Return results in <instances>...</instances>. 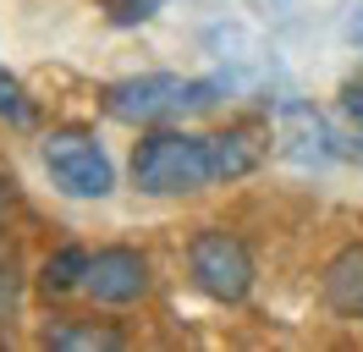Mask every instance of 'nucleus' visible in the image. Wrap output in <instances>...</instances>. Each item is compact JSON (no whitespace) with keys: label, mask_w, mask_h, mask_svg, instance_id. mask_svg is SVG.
Instances as JSON below:
<instances>
[{"label":"nucleus","mask_w":363,"mask_h":352,"mask_svg":"<svg viewBox=\"0 0 363 352\" xmlns=\"http://www.w3.org/2000/svg\"><path fill=\"white\" fill-rule=\"evenodd\" d=\"M94 303H111V308H127L138 303L143 292H149V259L127 248V242H116V248H99L89 259V281H83Z\"/></svg>","instance_id":"5"},{"label":"nucleus","mask_w":363,"mask_h":352,"mask_svg":"<svg viewBox=\"0 0 363 352\" xmlns=\"http://www.w3.org/2000/svg\"><path fill=\"white\" fill-rule=\"evenodd\" d=\"M215 171H209V149L204 138L177 127H149L133 143V187L149 198H187L204 193Z\"/></svg>","instance_id":"1"},{"label":"nucleus","mask_w":363,"mask_h":352,"mask_svg":"<svg viewBox=\"0 0 363 352\" xmlns=\"http://www.w3.org/2000/svg\"><path fill=\"white\" fill-rule=\"evenodd\" d=\"M45 347H55V352H89V347L116 352V347H127V336H121V330H105V325H50Z\"/></svg>","instance_id":"9"},{"label":"nucleus","mask_w":363,"mask_h":352,"mask_svg":"<svg viewBox=\"0 0 363 352\" xmlns=\"http://www.w3.org/2000/svg\"><path fill=\"white\" fill-rule=\"evenodd\" d=\"M0 116L17 121V127H28V116H33L28 99H23V88H17V77H6V72H0Z\"/></svg>","instance_id":"11"},{"label":"nucleus","mask_w":363,"mask_h":352,"mask_svg":"<svg viewBox=\"0 0 363 352\" xmlns=\"http://www.w3.org/2000/svg\"><path fill=\"white\" fill-rule=\"evenodd\" d=\"M99 105L111 121L121 127H155L160 116H171L177 105H187V83L177 72H138V77H121L99 94Z\"/></svg>","instance_id":"4"},{"label":"nucleus","mask_w":363,"mask_h":352,"mask_svg":"<svg viewBox=\"0 0 363 352\" xmlns=\"http://www.w3.org/2000/svg\"><path fill=\"white\" fill-rule=\"evenodd\" d=\"M347 39H358V44H363V0H358V11L347 17Z\"/></svg>","instance_id":"15"},{"label":"nucleus","mask_w":363,"mask_h":352,"mask_svg":"<svg viewBox=\"0 0 363 352\" xmlns=\"http://www.w3.org/2000/svg\"><path fill=\"white\" fill-rule=\"evenodd\" d=\"M204 149H209V171H215V182H237V176H248L253 165L264 160V149L253 143V132H248V127L209 132Z\"/></svg>","instance_id":"7"},{"label":"nucleus","mask_w":363,"mask_h":352,"mask_svg":"<svg viewBox=\"0 0 363 352\" xmlns=\"http://www.w3.org/2000/svg\"><path fill=\"white\" fill-rule=\"evenodd\" d=\"M319 292H325V303L336 308V314L363 319V242L341 248L336 259L325 264V281H319Z\"/></svg>","instance_id":"6"},{"label":"nucleus","mask_w":363,"mask_h":352,"mask_svg":"<svg viewBox=\"0 0 363 352\" xmlns=\"http://www.w3.org/2000/svg\"><path fill=\"white\" fill-rule=\"evenodd\" d=\"M187 275L215 303H242L253 292V253H248V242L231 237L226 226H204L187 242Z\"/></svg>","instance_id":"3"},{"label":"nucleus","mask_w":363,"mask_h":352,"mask_svg":"<svg viewBox=\"0 0 363 352\" xmlns=\"http://www.w3.org/2000/svg\"><path fill=\"white\" fill-rule=\"evenodd\" d=\"M6 215H11V176L0 171V226H6Z\"/></svg>","instance_id":"14"},{"label":"nucleus","mask_w":363,"mask_h":352,"mask_svg":"<svg viewBox=\"0 0 363 352\" xmlns=\"http://www.w3.org/2000/svg\"><path fill=\"white\" fill-rule=\"evenodd\" d=\"M165 6V0H105V17L116 22V28H138V22H149Z\"/></svg>","instance_id":"10"},{"label":"nucleus","mask_w":363,"mask_h":352,"mask_svg":"<svg viewBox=\"0 0 363 352\" xmlns=\"http://www.w3.org/2000/svg\"><path fill=\"white\" fill-rule=\"evenodd\" d=\"M89 259H94V253H83V248H55V253L39 264V292H45V297H67V292H77V286L89 281Z\"/></svg>","instance_id":"8"},{"label":"nucleus","mask_w":363,"mask_h":352,"mask_svg":"<svg viewBox=\"0 0 363 352\" xmlns=\"http://www.w3.org/2000/svg\"><path fill=\"white\" fill-rule=\"evenodd\" d=\"M341 116H347L352 127H363V61H358V72L341 83Z\"/></svg>","instance_id":"12"},{"label":"nucleus","mask_w":363,"mask_h":352,"mask_svg":"<svg viewBox=\"0 0 363 352\" xmlns=\"http://www.w3.org/2000/svg\"><path fill=\"white\" fill-rule=\"evenodd\" d=\"M11 314H17V275L0 270V325H11Z\"/></svg>","instance_id":"13"},{"label":"nucleus","mask_w":363,"mask_h":352,"mask_svg":"<svg viewBox=\"0 0 363 352\" xmlns=\"http://www.w3.org/2000/svg\"><path fill=\"white\" fill-rule=\"evenodd\" d=\"M39 154H45L50 182L67 198H105L116 187L111 154L99 149V138H94L89 127H55L45 143H39Z\"/></svg>","instance_id":"2"}]
</instances>
